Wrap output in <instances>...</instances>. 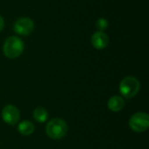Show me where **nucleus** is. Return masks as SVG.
<instances>
[{"label":"nucleus","instance_id":"obj_1","mask_svg":"<svg viewBox=\"0 0 149 149\" xmlns=\"http://www.w3.org/2000/svg\"><path fill=\"white\" fill-rule=\"evenodd\" d=\"M68 130L66 122L60 118H54L51 120L45 127V132L49 138L52 140H60L64 138Z\"/></svg>","mask_w":149,"mask_h":149},{"label":"nucleus","instance_id":"obj_2","mask_svg":"<svg viewBox=\"0 0 149 149\" xmlns=\"http://www.w3.org/2000/svg\"><path fill=\"white\" fill-rule=\"evenodd\" d=\"M24 49V44L21 38L17 36H10L4 41L3 51L5 57L8 58H16L19 57Z\"/></svg>","mask_w":149,"mask_h":149},{"label":"nucleus","instance_id":"obj_3","mask_svg":"<svg viewBox=\"0 0 149 149\" xmlns=\"http://www.w3.org/2000/svg\"><path fill=\"white\" fill-rule=\"evenodd\" d=\"M141 89L139 80L132 76L124 78L120 83V93L127 99H132L138 94Z\"/></svg>","mask_w":149,"mask_h":149},{"label":"nucleus","instance_id":"obj_4","mask_svg":"<svg viewBox=\"0 0 149 149\" xmlns=\"http://www.w3.org/2000/svg\"><path fill=\"white\" fill-rule=\"evenodd\" d=\"M129 127L135 133H142L148 129L149 116L147 113L139 112L130 118L129 120Z\"/></svg>","mask_w":149,"mask_h":149},{"label":"nucleus","instance_id":"obj_5","mask_svg":"<svg viewBox=\"0 0 149 149\" xmlns=\"http://www.w3.org/2000/svg\"><path fill=\"white\" fill-rule=\"evenodd\" d=\"M34 29V22L30 17H20L18 18L13 25L14 31L20 36L30 35Z\"/></svg>","mask_w":149,"mask_h":149},{"label":"nucleus","instance_id":"obj_6","mask_svg":"<svg viewBox=\"0 0 149 149\" xmlns=\"http://www.w3.org/2000/svg\"><path fill=\"white\" fill-rule=\"evenodd\" d=\"M3 120L10 126H14L18 123L20 120V112L18 108L14 105H7L2 110Z\"/></svg>","mask_w":149,"mask_h":149},{"label":"nucleus","instance_id":"obj_7","mask_svg":"<svg viewBox=\"0 0 149 149\" xmlns=\"http://www.w3.org/2000/svg\"><path fill=\"white\" fill-rule=\"evenodd\" d=\"M93 46L97 50H103L108 45L109 38L104 31H96L91 38Z\"/></svg>","mask_w":149,"mask_h":149},{"label":"nucleus","instance_id":"obj_8","mask_svg":"<svg viewBox=\"0 0 149 149\" xmlns=\"http://www.w3.org/2000/svg\"><path fill=\"white\" fill-rule=\"evenodd\" d=\"M125 106V100L120 96H113L107 102V107L110 111L117 113L123 109Z\"/></svg>","mask_w":149,"mask_h":149},{"label":"nucleus","instance_id":"obj_9","mask_svg":"<svg viewBox=\"0 0 149 149\" xmlns=\"http://www.w3.org/2000/svg\"><path fill=\"white\" fill-rule=\"evenodd\" d=\"M35 129V127L32 122L30 120H23L17 125V131L19 132L20 134L24 136H29L33 134Z\"/></svg>","mask_w":149,"mask_h":149},{"label":"nucleus","instance_id":"obj_10","mask_svg":"<svg viewBox=\"0 0 149 149\" xmlns=\"http://www.w3.org/2000/svg\"><path fill=\"white\" fill-rule=\"evenodd\" d=\"M48 117H49L48 112L44 107H38L33 111V118L36 121L39 123H45V121H47Z\"/></svg>","mask_w":149,"mask_h":149},{"label":"nucleus","instance_id":"obj_11","mask_svg":"<svg viewBox=\"0 0 149 149\" xmlns=\"http://www.w3.org/2000/svg\"><path fill=\"white\" fill-rule=\"evenodd\" d=\"M96 27L99 31H104L108 28V21L105 17H100L96 22Z\"/></svg>","mask_w":149,"mask_h":149},{"label":"nucleus","instance_id":"obj_12","mask_svg":"<svg viewBox=\"0 0 149 149\" xmlns=\"http://www.w3.org/2000/svg\"><path fill=\"white\" fill-rule=\"evenodd\" d=\"M3 27H4V20H3V17L0 15V32L3 31Z\"/></svg>","mask_w":149,"mask_h":149}]
</instances>
